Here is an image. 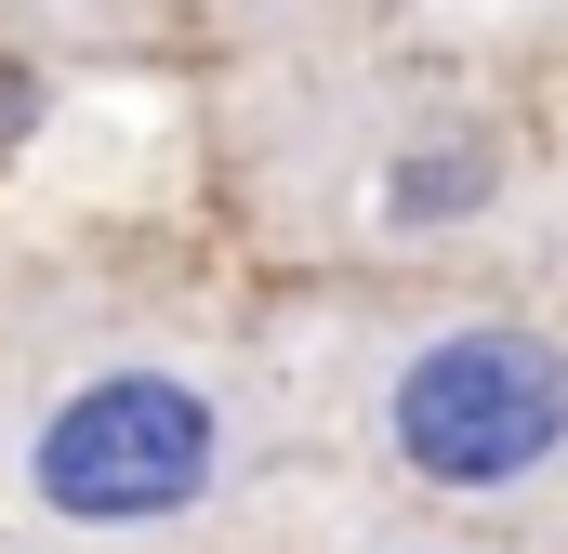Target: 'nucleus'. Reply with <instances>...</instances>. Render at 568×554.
I'll use <instances>...</instances> for the list:
<instances>
[{"instance_id":"obj_1","label":"nucleus","mask_w":568,"mask_h":554,"mask_svg":"<svg viewBox=\"0 0 568 554\" xmlns=\"http://www.w3.org/2000/svg\"><path fill=\"white\" fill-rule=\"evenodd\" d=\"M212 449H225V422H212L199 383H172V370H93L67 410L40 422L27 475H40V502L67 529H159V515H185L212 489Z\"/></svg>"},{"instance_id":"obj_2","label":"nucleus","mask_w":568,"mask_h":554,"mask_svg":"<svg viewBox=\"0 0 568 554\" xmlns=\"http://www.w3.org/2000/svg\"><path fill=\"white\" fill-rule=\"evenodd\" d=\"M397 462L436 489H516L568 435V357L542 330H449L397 370Z\"/></svg>"},{"instance_id":"obj_3","label":"nucleus","mask_w":568,"mask_h":554,"mask_svg":"<svg viewBox=\"0 0 568 554\" xmlns=\"http://www.w3.org/2000/svg\"><path fill=\"white\" fill-rule=\"evenodd\" d=\"M384 212H397V225H463V212H489V158H476V145L397 158V172H384Z\"/></svg>"}]
</instances>
